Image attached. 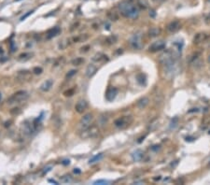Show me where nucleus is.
<instances>
[{"instance_id": "obj_22", "label": "nucleus", "mask_w": 210, "mask_h": 185, "mask_svg": "<svg viewBox=\"0 0 210 185\" xmlns=\"http://www.w3.org/2000/svg\"><path fill=\"white\" fill-rule=\"evenodd\" d=\"M32 56H33V53H22V54L19 55V60H21V61H26V60L32 58Z\"/></svg>"}, {"instance_id": "obj_19", "label": "nucleus", "mask_w": 210, "mask_h": 185, "mask_svg": "<svg viewBox=\"0 0 210 185\" xmlns=\"http://www.w3.org/2000/svg\"><path fill=\"white\" fill-rule=\"evenodd\" d=\"M162 30L159 27H151L150 29L148 30V36L151 37H155V36H159L161 34Z\"/></svg>"}, {"instance_id": "obj_24", "label": "nucleus", "mask_w": 210, "mask_h": 185, "mask_svg": "<svg viewBox=\"0 0 210 185\" xmlns=\"http://www.w3.org/2000/svg\"><path fill=\"white\" fill-rule=\"evenodd\" d=\"M137 4L139 5V7L143 9V10H146L148 7V4L146 0H137Z\"/></svg>"}, {"instance_id": "obj_27", "label": "nucleus", "mask_w": 210, "mask_h": 185, "mask_svg": "<svg viewBox=\"0 0 210 185\" xmlns=\"http://www.w3.org/2000/svg\"><path fill=\"white\" fill-rule=\"evenodd\" d=\"M105 57V55H103L102 53H97V54H95L94 56H93V58H92V60L93 61H95V62H99V61H101L103 58Z\"/></svg>"}, {"instance_id": "obj_29", "label": "nucleus", "mask_w": 210, "mask_h": 185, "mask_svg": "<svg viewBox=\"0 0 210 185\" xmlns=\"http://www.w3.org/2000/svg\"><path fill=\"white\" fill-rule=\"evenodd\" d=\"M72 180H73V178L70 175L65 176L63 178V182H65V183H70V182H72Z\"/></svg>"}, {"instance_id": "obj_2", "label": "nucleus", "mask_w": 210, "mask_h": 185, "mask_svg": "<svg viewBox=\"0 0 210 185\" xmlns=\"http://www.w3.org/2000/svg\"><path fill=\"white\" fill-rule=\"evenodd\" d=\"M100 133V129L96 124H91V125L87 127V128L83 129L80 131L79 136L83 139L87 138H94Z\"/></svg>"}, {"instance_id": "obj_18", "label": "nucleus", "mask_w": 210, "mask_h": 185, "mask_svg": "<svg viewBox=\"0 0 210 185\" xmlns=\"http://www.w3.org/2000/svg\"><path fill=\"white\" fill-rule=\"evenodd\" d=\"M132 158L135 162L140 161L143 158V152H142L141 150H136V151H135V152L132 153Z\"/></svg>"}, {"instance_id": "obj_8", "label": "nucleus", "mask_w": 210, "mask_h": 185, "mask_svg": "<svg viewBox=\"0 0 210 185\" xmlns=\"http://www.w3.org/2000/svg\"><path fill=\"white\" fill-rule=\"evenodd\" d=\"M164 48H165V42L164 40H158L150 44V46L148 47V51L150 53H157V52L164 50Z\"/></svg>"}, {"instance_id": "obj_16", "label": "nucleus", "mask_w": 210, "mask_h": 185, "mask_svg": "<svg viewBox=\"0 0 210 185\" xmlns=\"http://www.w3.org/2000/svg\"><path fill=\"white\" fill-rule=\"evenodd\" d=\"M149 104V99L148 97H142L141 99H139L136 103V106L139 109H144Z\"/></svg>"}, {"instance_id": "obj_20", "label": "nucleus", "mask_w": 210, "mask_h": 185, "mask_svg": "<svg viewBox=\"0 0 210 185\" xmlns=\"http://www.w3.org/2000/svg\"><path fill=\"white\" fill-rule=\"evenodd\" d=\"M103 156H104V153H103V152L96 154V155H94L92 158H91L90 160H89V164H90V165H92V164H94V163L98 162V161H100V160L103 158Z\"/></svg>"}, {"instance_id": "obj_9", "label": "nucleus", "mask_w": 210, "mask_h": 185, "mask_svg": "<svg viewBox=\"0 0 210 185\" xmlns=\"http://www.w3.org/2000/svg\"><path fill=\"white\" fill-rule=\"evenodd\" d=\"M88 108V102L85 99H80L79 100L75 106L76 111L78 113H83Z\"/></svg>"}, {"instance_id": "obj_39", "label": "nucleus", "mask_w": 210, "mask_h": 185, "mask_svg": "<svg viewBox=\"0 0 210 185\" xmlns=\"http://www.w3.org/2000/svg\"><path fill=\"white\" fill-rule=\"evenodd\" d=\"M155 11L153 10H151L150 11H149V16H151V17H155Z\"/></svg>"}, {"instance_id": "obj_11", "label": "nucleus", "mask_w": 210, "mask_h": 185, "mask_svg": "<svg viewBox=\"0 0 210 185\" xmlns=\"http://www.w3.org/2000/svg\"><path fill=\"white\" fill-rule=\"evenodd\" d=\"M180 22L179 21H173V22H171L169 24L167 25V30L169 31V32H171V33H175V32H177V31H178V30L180 29Z\"/></svg>"}, {"instance_id": "obj_43", "label": "nucleus", "mask_w": 210, "mask_h": 185, "mask_svg": "<svg viewBox=\"0 0 210 185\" xmlns=\"http://www.w3.org/2000/svg\"><path fill=\"white\" fill-rule=\"evenodd\" d=\"M154 2H157V3H161V2H164V0H153Z\"/></svg>"}, {"instance_id": "obj_44", "label": "nucleus", "mask_w": 210, "mask_h": 185, "mask_svg": "<svg viewBox=\"0 0 210 185\" xmlns=\"http://www.w3.org/2000/svg\"><path fill=\"white\" fill-rule=\"evenodd\" d=\"M207 62H208V63L210 64V54L208 55V57H207Z\"/></svg>"}, {"instance_id": "obj_12", "label": "nucleus", "mask_w": 210, "mask_h": 185, "mask_svg": "<svg viewBox=\"0 0 210 185\" xmlns=\"http://www.w3.org/2000/svg\"><path fill=\"white\" fill-rule=\"evenodd\" d=\"M208 38V35L205 33H198L196 34L193 37V43L194 44H199V43L204 42Z\"/></svg>"}, {"instance_id": "obj_37", "label": "nucleus", "mask_w": 210, "mask_h": 185, "mask_svg": "<svg viewBox=\"0 0 210 185\" xmlns=\"http://www.w3.org/2000/svg\"><path fill=\"white\" fill-rule=\"evenodd\" d=\"M76 73H77V70H71L69 73L66 74V78H71L72 76H74Z\"/></svg>"}, {"instance_id": "obj_36", "label": "nucleus", "mask_w": 210, "mask_h": 185, "mask_svg": "<svg viewBox=\"0 0 210 185\" xmlns=\"http://www.w3.org/2000/svg\"><path fill=\"white\" fill-rule=\"evenodd\" d=\"M90 50V46L89 45H87V46H84L82 47V48H80V52L81 53H87L88 51Z\"/></svg>"}, {"instance_id": "obj_17", "label": "nucleus", "mask_w": 210, "mask_h": 185, "mask_svg": "<svg viewBox=\"0 0 210 185\" xmlns=\"http://www.w3.org/2000/svg\"><path fill=\"white\" fill-rule=\"evenodd\" d=\"M60 31H61V30H60L59 27H53L51 29H49V31L47 32V38L49 39V38H51L53 36H57V35L60 33Z\"/></svg>"}, {"instance_id": "obj_14", "label": "nucleus", "mask_w": 210, "mask_h": 185, "mask_svg": "<svg viewBox=\"0 0 210 185\" xmlns=\"http://www.w3.org/2000/svg\"><path fill=\"white\" fill-rule=\"evenodd\" d=\"M52 85H53L52 79H47V80H45V81L40 85L39 89L41 90L42 92H48V91L50 90V88L52 87Z\"/></svg>"}, {"instance_id": "obj_1", "label": "nucleus", "mask_w": 210, "mask_h": 185, "mask_svg": "<svg viewBox=\"0 0 210 185\" xmlns=\"http://www.w3.org/2000/svg\"><path fill=\"white\" fill-rule=\"evenodd\" d=\"M119 10L122 16L129 19H136L139 16V10L129 1H122L119 4Z\"/></svg>"}, {"instance_id": "obj_10", "label": "nucleus", "mask_w": 210, "mask_h": 185, "mask_svg": "<svg viewBox=\"0 0 210 185\" xmlns=\"http://www.w3.org/2000/svg\"><path fill=\"white\" fill-rule=\"evenodd\" d=\"M117 95H118V89L115 87H109L106 92V99L108 101H112L116 98Z\"/></svg>"}, {"instance_id": "obj_46", "label": "nucleus", "mask_w": 210, "mask_h": 185, "mask_svg": "<svg viewBox=\"0 0 210 185\" xmlns=\"http://www.w3.org/2000/svg\"><path fill=\"white\" fill-rule=\"evenodd\" d=\"M207 2H209V3H210V0H207Z\"/></svg>"}, {"instance_id": "obj_42", "label": "nucleus", "mask_w": 210, "mask_h": 185, "mask_svg": "<svg viewBox=\"0 0 210 185\" xmlns=\"http://www.w3.org/2000/svg\"><path fill=\"white\" fill-rule=\"evenodd\" d=\"M49 182H51V183H54V184H58V182L54 180V179H49Z\"/></svg>"}, {"instance_id": "obj_34", "label": "nucleus", "mask_w": 210, "mask_h": 185, "mask_svg": "<svg viewBox=\"0 0 210 185\" xmlns=\"http://www.w3.org/2000/svg\"><path fill=\"white\" fill-rule=\"evenodd\" d=\"M73 94H74V90L73 89H70V90H68V91H66V92H64V95L66 96H71Z\"/></svg>"}, {"instance_id": "obj_6", "label": "nucleus", "mask_w": 210, "mask_h": 185, "mask_svg": "<svg viewBox=\"0 0 210 185\" xmlns=\"http://www.w3.org/2000/svg\"><path fill=\"white\" fill-rule=\"evenodd\" d=\"M92 120H93V115H92V113H87V114H85V115L83 116L81 119H80L79 123L80 131L91 125L92 122Z\"/></svg>"}, {"instance_id": "obj_35", "label": "nucleus", "mask_w": 210, "mask_h": 185, "mask_svg": "<svg viewBox=\"0 0 210 185\" xmlns=\"http://www.w3.org/2000/svg\"><path fill=\"white\" fill-rule=\"evenodd\" d=\"M109 16L110 17V19H111L112 21H117V20H118V15H117V14H116L115 12L112 14V15H111L110 13H109Z\"/></svg>"}, {"instance_id": "obj_3", "label": "nucleus", "mask_w": 210, "mask_h": 185, "mask_svg": "<svg viewBox=\"0 0 210 185\" xmlns=\"http://www.w3.org/2000/svg\"><path fill=\"white\" fill-rule=\"evenodd\" d=\"M28 96H29V95H28V92L26 91H18V92L13 94L8 99V104L11 105V104L23 102V101H25L28 98Z\"/></svg>"}, {"instance_id": "obj_45", "label": "nucleus", "mask_w": 210, "mask_h": 185, "mask_svg": "<svg viewBox=\"0 0 210 185\" xmlns=\"http://www.w3.org/2000/svg\"><path fill=\"white\" fill-rule=\"evenodd\" d=\"M2 53H3V49L0 48V54H2Z\"/></svg>"}, {"instance_id": "obj_47", "label": "nucleus", "mask_w": 210, "mask_h": 185, "mask_svg": "<svg viewBox=\"0 0 210 185\" xmlns=\"http://www.w3.org/2000/svg\"></svg>"}, {"instance_id": "obj_41", "label": "nucleus", "mask_w": 210, "mask_h": 185, "mask_svg": "<svg viewBox=\"0 0 210 185\" xmlns=\"http://www.w3.org/2000/svg\"><path fill=\"white\" fill-rule=\"evenodd\" d=\"M74 173H76V174H79V173H80V170H79V168H75L74 169Z\"/></svg>"}, {"instance_id": "obj_15", "label": "nucleus", "mask_w": 210, "mask_h": 185, "mask_svg": "<svg viewBox=\"0 0 210 185\" xmlns=\"http://www.w3.org/2000/svg\"><path fill=\"white\" fill-rule=\"evenodd\" d=\"M17 78L20 79V80L23 81V80H29L32 78V76H31V73L29 71L24 70V71H20V72L18 73L17 74Z\"/></svg>"}, {"instance_id": "obj_31", "label": "nucleus", "mask_w": 210, "mask_h": 185, "mask_svg": "<svg viewBox=\"0 0 210 185\" xmlns=\"http://www.w3.org/2000/svg\"><path fill=\"white\" fill-rule=\"evenodd\" d=\"M20 112H21V109H19V108H15V109H12L10 110V113H11L12 115H18Z\"/></svg>"}, {"instance_id": "obj_23", "label": "nucleus", "mask_w": 210, "mask_h": 185, "mask_svg": "<svg viewBox=\"0 0 210 185\" xmlns=\"http://www.w3.org/2000/svg\"><path fill=\"white\" fill-rule=\"evenodd\" d=\"M108 121H109V117L106 115H101V117H100V119H99V123L101 124V125H106L107 123H108Z\"/></svg>"}, {"instance_id": "obj_38", "label": "nucleus", "mask_w": 210, "mask_h": 185, "mask_svg": "<svg viewBox=\"0 0 210 185\" xmlns=\"http://www.w3.org/2000/svg\"><path fill=\"white\" fill-rule=\"evenodd\" d=\"M205 23L209 24L210 23V14H208L206 17H205Z\"/></svg>"}, {"instance_id": "obj_30", "label": "nucleus", "mask_w": 210, "mask_h": 185, "mask_svg": "<svg viewBox=\"0 0 210 185\" xmlns=\"http://www.w3.org/2000/svg\"><path fill=\"white\" fill-rule=\"evenodd\" d=\"M42 71H43L42 68H41V67H38V66L34 67V69H33V72L35 73V74H36V75H39V74H41Z\"/></svg>"}, {"instance_id": "obj_4", "label": "nucleus", "mask_w": 210, "mask_h": 185, "mask_svg": "<svg viewBox=\"0 0 210 185\" xmlns=\"http://www.w3.org/2000/svg\"><path fill=\"white\" fill-rule=\"evenodd\" d=\"M134 119L132 116H122L121 118H118L114 122L116 127H118L119 129H125L128 126H130L132 122H133Z\"/></svg>"}, {"instance_id": "obj_28", "label": "nucleus", "mask_w": 210, "mask_h": 185, "mask_svg": "<svg viewBox=\"0 0 210 185\" xmlns=\"http://www.w3.org/2000/svg\"><path fill=\"white\" fill-rule=\"evenodd\" d=\"M109 183H110V181L109 180H106V179H97V180H95L93 182V184H100V185L109 184Z\"/></svg>"}, {"instance_id": "obj_26", "label": "nucleus", "mask_w": 210, "mask_h": 185, "mask_svg": "<svg viewBox=\"0 0 210 185\" xmlns=\"http://www.w3.org/2000/svg\"><path fill=\"white\" fill-rule=\"evenodd\" d=\"M106 41L109 43V44H114V43H116V41H117V36H109V37L107 38Z\"/></svg>"}, {"instance_id": "obj_7", "label": "nucleus", "mask_w": 210, "mask_h": 185, "mask_svg": "<svg viewBox=\"0 0 210 185\" xmlns=\"http://www.w3.org/2000/svg\"><path fill=\"white\" fill-rule=\"evenodd\" d=\"M130 44L131 46L135 49V50H140L143 44H142V39H141V35L139 33H136L135 35H133L131 38H130Z\"/></svg>"}, {"instance_id": "obj_33", "label": "nucleus", "mask_w": 210, "mask_h": 185, "mask_svg": "<svg viewBox=\"0 0 210 185\" xmlns=\"http://www.w3.org/2000/svg\"><path fill=\"white\" fill-rule=\"evenodd\" d=\"M34 12V10H30V11H28V12H27V13H25L24 14V15H23V17H22V18H21V21H23V20H25V19H26L27 17L29 16V15H31V14L33 13Z\"/></svg>"}, {"instance_id": "obj_21", "label": "nucleus", "mask_w": 210, "mask_h": 185, "mask_svg": "<svg viewBox=\"0 0 210 185\" xmlns=\"http://www.w3.org/2000/svg\"><path fill=\"white\" fill-rule=\"evenodd\" d=\"M85 62V60H84V58H82V57H77V58H75V59L72 60V65L73 66H80V65H82V64Z\"/></svg>"}, {"instance_id": "obj_5", "label": "nucleus", "mask_w": 210, "mask_h": 185, "mask_svg": "<svg viewBox=\"0 0 210 185\" xmlns=\"http://www.w3.org/2000/svg\"><path fill=\"white\" fill-rule=\"evenodd\" d=\"M21 130H22V133H23L24 135L26 136H29L33 134L34 132H36V129L34 125V122L31 123L29 121H25L24 122H23L22 124V127H21Z\"/></svg>"}, {"instance_id": "obj_25", "label": "nucleus", "mask_w": 210, "mask_h": 185, "mask_svg": "<svg viewBox=\"0 0 210 185\" xmlns=\"http://www.w3.org/2000/svg\"><path fill=\"white\" fill-rule=\"evenodd\" d=\"M136 79H137V81L140 84H145L146 83V77L143 75V74H138L137 77H136Z\"/></svg>"}, {"instance_id": "obj_32", "label": "nucleus", "mask_w": 210, "mask_h": 185, "mask_svg": "<svg viewBox=\"0 0 210 185\" xmlns=\"http://www.w3.org/2000/svg\"><path fill=\"white\" fill-rule=\"evenodd\" d=\"M51 168H52V166H51V165H49V166L45 167V168L43 169V171H42V175H45V174H47L48 172L51 170Z\"/></svg>"}, {"instance_id": "obj_40", "label": "nucleus", "mask_w": 210, "mask_h": 185, "mask_svg": "<svg viewBox=\"0 0 210 185\" xmlns=\"http://www.w3.org/2000/svg\"><path fill=\"white\" fill-rule=\"evenodd\" d=\"M69 163H70V161H69V160H64V161H63L62 162V164L63 165H69Z\"/></svg>"}, {"instance_id": "obj_13", "label": "nucleus", "mask_w": 210, "mask_h": 185, "mask_svg": "<svg viewBox=\"0 0 210 185\" xmlns=\"http://www.w3.org/2000/svg\"><path fill=\"white\" fill-rule=\"evenodd\" d=\"M96 71H97V66H94L93 64H91V65H89L87 66V68L85 70V74L88 78H92L95 73H96Z\"/></svg>"}]
</instances>
